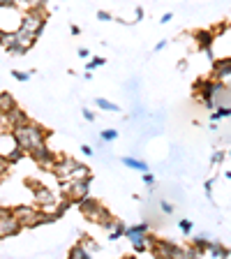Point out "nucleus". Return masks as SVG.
<instances>
[{
	"instance_id": "obj_1",
	"label": "nucleus",
	"mask_w": 231,
	"mask_h": 259,
	"mask_svg": "<svg viewBox=\"0 0 231 259\" xmlns=\"http://www.w3.org/2000/svg\"><path fill=\"white\" fill-rule=\"evenodd\" d=\"M12 132H14L16 144H19V148H21L23 153H30L37 144H42V141L49 139V130H44L42 125L32 123V120H28V123L21 125V127H14Z\"/></svg>"
},
{
	"instance_id": "obj_2",
	"label": "nucleus",
	"mask_w": 231,
	"mask_h": 259,
	"mask_svg": "<svg viewBox=\"0 0 231 259\" xmlns=\"http://www.w3.org/2000/svg\"><path fill=\"white\" fill-rule=\"evenodd\" d=\"M90 183L93 178H67V181H60L58 185L60 197L70 199L72 204H79L81 199H86L90 194Z\"/></svg>"
},
{
	"instance_id": "obj_3",
	"label": "nucleus",
	"mask_w": 231,
	"mask_h": 259,
	"mask_svg": "<svg viewBox=\"0 0 231 259\" xmlns=\"http://www.w3.org/2000/svg\"><path fill=\"white\" fill-rule=\"evenodd\" d=\"M76 206H79L81 215L86 218L88 222H95V225H102V222L107 220V218H111V213H109V210L104 208V206L100 204L97 199H93L90 194H88L86 199H81Z\"/></svg>"
},
{
	"instance_id": "obj_4",
	"label": "nucleus",
	"mask_w": 231,
	"mask_h": 259,
	"mask_svg": "<svg viewBox=\"0 0 231 259\" xmlns=\"http://www.w3.org/2000/svg\"><path fill=\"white\" fill-rule=\"evenodd\" d=\"M47 26V10H26L21 14V28H26L32 35H42Z\"/></svg>"
},
{
	"instance_id": "obj_5",
	"label": "nucleus",
	"mask_w": 231,
	"mask_h": 259,
	"mask_svg": "<svg viewBox=\"0 0 231 259\" xmlns=\"http://www.w3.org/2000/svg\"><path fill=\"white\" fill-rule=\"evenodd\" d=\"M23 227L19 222V218L14 215V208L0 206V238H12L21 232Z\"/></svg>"
},
{
	"instance_id": "obj_6",
	"label": "nucleus",
	"mask_w": 231,
	"mask_h": 259,
	"mask_svg": "<svg viewBox=\"0 0 231 259\" xmlns=\"http://www.w3.org/2000/svg\"><path fill=\"white\" fill-rule=\"evenodd\" d=\"M28 155L32 157V162L37 164V167H42V169H49V171H54V164H56V160H58V155H56L51 148L47 146V141H42V144H37L35 148H32Z\"/></svg>"
},
{
	"instance_id": "obj_7",
	"label": "nucleus",
	"mask_w": 231,
	"mask_h": 259,
	"mask_svg": "<svg viewBox=\"0 0 231 259\" xmlns=\"http://www.w3.org/2000/svg\"><path fill=\"white\" fill-rule=\"evenodd\" d=\"M148 252L155 254V257H185V248H180V245H176L171 241H164V238L151 241Z\"/></svg>"
},
{
	"instance_id": "obj_8",
	"label": "nucleus",
	"mask_w": 231,
	"mask_h": 259,
	"mask_svg": "<svg viewBox=\"0 0 231 259\" xmlns=\"http://www.w3.org/2000/svg\"><path fill=\"white\" fill-rule=\"evenodd\" d=\"M28 188L32 190V199H35V206H47V204H54V201L60 199L54 190L47 188V185H42V183H37V181H28Z\"/></svg>"
},
{
	"instance_id": "obj_9",
	"label": "nucleus",
	"mask_w": 231,
	"mask_h": 259,
	"mask_svg": "<svg viewBox=\"0 0 231 259\" xmlns=\"http://www.w3.org/2000/svg\"><path fill=\"white\" fill-rule=\"evenodd\" d=\"M37 213H39V206H14V215L19 218L23 229H30V227H37Z\"/></svg>"
},
{
	"instance_id": "obj_10",
	"label": "nucleus",
	"mask_w": 231,
	"mask_h": 259,
	"mask_svg": "<svg viewBox=\"0 0 231 259\" xmlns=\"http://www.w3.org/2000/svg\"><path fill=\"white\" fill-rule=\"evenodd\" d=\"M151 234V222H139V225H129L127 229H125V238H127L129 243H136V241H146V238Z\"/></svg>"
},
{
	"instance_id": "obj_11",
	"label": "nucleus",
	"mask_w": 231,
	"mask_h": 259,
	"mask_svg": "<svg viewBox=\"0 0 231 259\" xmlns=\"http://www.w3.org/2000/svg\"><path fill=\"white\" fill-rule=\"evenodd\" d=\"M0 47L5 49L10 56H26L28 51L19 44V39H16V35H14V30L12 32H3V39H0Z\"/></svg>"
},
{
	"instance_id": "obj_12",
	"label": "nucleus",
	"mask_w": 231,
	"mask_h": 259,
	"mask_svg": "<svg viewBox=\"0 0 231 259\" xmlns=\"http://www.w3.org/2000/svg\"><path fill=\"white\" fill-rule=\"evenodd\" d=\"M213 79L217 81L231 79V56H222V58L213 60Z\"/></svg>"
},
{
	"instance_id": "obj_13",
	"label": "nucleus",
	"mask_w": 231,
	"mask_h": 259,
	"mask_svg": "<svg viewBox=\"0 0 231 259\" xmlns=\"http://www.w3.org/2000/svg\"><path fill=\"white\" fill-rule=\"evenodd\" d=\"M28 120H30V118H28V113L23 111V109H19V107H14L12 111L5 113V123H7V127H10V130L21 127V125H26Z\"/></svg>"
},
{
	"instance_id": "obj_14",
	"label": "nucleus",
	"mask_w": 231,
	"mask_h": 259,
	"mask_svg": "<svg viewBox=\"0 0 231 259\" xmlns=\"http://www.w3.org/2000/svg\"><path fill=\"white\" fill-rule=\"evenodd\" d=\"M194 39L199 44L201 51H213V44H215V35L213 30H197L194 32Z\"/></svg>"
},
{
	"instance_id": "obj_15",
	"label": "nucleus",
	"mask_w": 231,
	"mask_h": 259,
	"mask_svg": "<svg viewBox=\"0 0 231 259\" xmlns=\"http://www.w3.org/2000/svg\"><path fill=\"white\" fill-rule=\"evenodd\" d=\"M14 35H16V39H19V44H21V47L26 49V51H30V49H32V44L37 42V35H32V32H28L26 28H21V26H19V28H16V30H14Z\"/></svg>"
},
{
	"instance_id": "obj_16",
	"label": "nucleus",
	"mask_w": 231,
	"mask_h": 259,
	"mask_svg": "<svg viewBox=\"0 0 231 259\" xmlns=\"http://www.w3.org/2000/svg\"><path fill=\"white\" fill-rule=\"evenodd\" d=\"M120 162H123L127 169H134V171H148V162H144V160H136V157H129V155H125V157H120Z\"/></svg>"
},
{
	"instance_id": "obj_17",
	"label": "nucleus",
	"mask_w": 231,
	"mask_h": 259,
	"mask_svg": "<svg viewBox=\"0 0 231 259\" xmlns=\"http://www.w3.org/2000/svg\"><path fill=\"white\" fill-rule=\"evenodd\" d=\"M16 107V100H14V95H10L7 91H0V111L3 113H7V111H12V109Z\"/></svg>"
},
{
	"instance_id": "obj_18",
	"label": "nucleus",
	"mask_w": 231,
	"mask_h": 259,
	"mask_svg": "<svg viewBox=\"0 0 231 259\" xmlns=\"http://www.w3.org/2000/svg\"><path fill=\"white\" fill-rule=\"evenodd\" d=\"M125 229H127V225H125L123 220H116V225L109 229V241H120V238H125Z\"/></svg>"
},
{
	"instance_id": "obj_19",
	"label": "nucleus",
	"mask_w": 231,
	"mask_h": 259,
	"mask_svg": "<svg viewBox=\"0 0 231 259\" xmlns=\"http://www.w3.org/2000/svg\"><path fill=\"white\" fill-rule=\"evenodd\" d=\"M70 257H72V259H90V252H88L86 245L79 241V243H74V245H72Z\"/></svg>"
},
{
	"instance_id": "obj_20",
	"label": "nucleus",
	"mask_w": 231,
	"mask_h": 259,
	"mask_svg": "<svg viewBox=\"0 0 231 259\" xmlns=\"http://www.w3.org/2000/svg\"><path fill=\"white\" fill-rule=\"evenodd\" d=\"M95 107H100L102 111H111V113H118L120 107L116 102H111V100H104V97H97L95 100Z\"/></svg>"
},
{
	"instance_id": "obj_21",
	"label": "nucleus",
	"mask_w": 231,
	"mask_h": 259,
	"mask_svg": "<svg viewBox=\"0 0 231 259\" xmlns=\"http://www.w3.org/2000/svg\"><path fill=\"white\" fill-rule=\"evenodd\" d=\"M208 241H210L208 234H199V236H194V238H192V245H194L197 250H199L201 254H204V252H208Z\"/></svg>"
},
{
	"instance_id": "obj_22",
	"label": "nucleus",
	"mask_w": 231,
	"mask_h": 259,
	"mask_svg": "<svg viewBox=\"0 0 231 259\" xmlns=\"http://www.w3.org/2000/svg\"><path fill=\"white\" fill-rule=\"evenodd\" d=\"M231 116V104H217V111L210 113V120H222Z\"/></svg>"
},
{
	"instance_id": "obj_23",
	"label": "nucleus",
	"mask_w": 231,
	"mask_h": 259,
	"mask_svg": "<svg viewBox=\"0 0 231 259\" xmlns=\"http://www.w3.org/2000/svg\"><path fill=\"white\" fill-rule=\"evenodd\" d=\"M116 139H118V130L109 127V130L100 132V141H104V144H111V141H116Z\"/></svg>"
},
{
	"instance_id": "obj_24",
	"label": "nucleus",
	"mask_w": 231,
	"mask_h": 259,
	"mask_svg": "<svg viewBox=\"0 0 231 259\" xmlns=\"http://www.w3.org/2000/svg\"><path fill=\"white\" fill-rule=\"evenodd\" d=\"M21 5L28 10H47L49 0H21Z\"/></svg>"
},
{
	"instance_id": "obj_25",
	"label": "nucleus",
	"mask_w": 231,
	"mask_h": 259,
	"mask_svg": "<svg viewBox=\"0 0 231 259\" xmlns=\"http://www.w3.org/2000/svg\"><path fill=\"white\" fill-rule=\"evenodd\" d=\"M148 248H151V238H146V241H136V243H132V250H134L136 254H146V252H148Z\"/></svg>"
},
{
	"instance_id": "obj_26",
	"label": "nucleus",
	"mask_w": 231,
	"mask_h": 259,
	"mask_svg": "<svg viewBox=\"0 0 231 259\" xmlns=\"http://www.w3.org/2000/svg\"><path fill=\"white\" fill-rule=\"evenodd\" d=\"M104 65H107V60L97 56V58H93V60H88V63H86V70L93 72V70H97V67H104Z\"/></svg>"
},
{
	"instance_id": "obj_27",
	"label": "nucleus",
	"mask_w": 231,
	"mask_h": 259,
	"mask_svg": "<svg viewBox=\"0 0 231 259\" xmlns=\"http://www.w3.org/2000/svg\"><path fill=\"white\" fill-rule=\"evenodd\" d=\"M32 74H35V72H32V70H30V72H21V70H12V76H14V79H16V81H21V83H26V81H28V79H30V76H32Z\"/></svg>"
},
{
	"instance_id": "obj_28",
	"label": "nucleus",
	"mask_w": 231,
	"mask_h": 259,
	"mask_svg": "<svg viewBox=\"0 0 231 259\" xmlns=\"http://www.w3.org/2000/svg\"><path fill=\"white\" fill-rule=\"evenodd\" d=\"M81 243L86 245V250H88V252H100V245H97V243L93 241L90 236H83V238H81Z\"/></svg>"
},
{
	"instance_id": "obj_29",
	"label": "nucleus",
	"mask_w": 231,
	"mask_h": 259,
	"mask_svg": "<svg viewBox=\"0 0 231 259\" xmlns=\"http://www.w3.org/2000/svg\"><path fill=\"white\" fill-rule=\"evenodd\" d=\"M226 160V153L224 151H215L213 153V155H210V164H213V167H217V164H222V162Z\"/></svg>"
},
{
	"instance_id": "obj_30",
	"label": "nucleus",
	"mask_w": 231,
	"mask_h": 259,
	"mask_svg": "<svg viewBox=\"0 0 231 259\" xmlns=\"http://www.w3.org/2000/svg\"><path fill=\"white\" fill-rule=\"evenodd\" d=\"M178 229H180L185 236H190V234H192V220H185V218H183V220L178 222Z\"/></svg>"
},
{
	"instance_id": "obj_31",
	"label": "nucleus",
	"mask_w": 231,
	"mask_h": 259,
	"mask_svg": "<svg viewBox=\"0 0 231 259\" xmlns=\"http://www.w3.org/2000/svg\"><path fill=\"white\" fill-rule=\"evenodd\" d=\"M10 167H12V162L7 160L5 155H0V176H5V174L10 171Z\"/></svg>"
},
{
	"instance_id": "obj_32",
	"label": "nucleus",
	"mask_w": 231,
	"mask_h": 259,
	"mask_svg": "<svg viewBox=\"0 0 231 259\" xmlns=\"http://www.w3.org/2000/svg\"><path fill=\"white\" fill-rule=\"evenodd\" d=\"M116 16L113 14H109V12H104V10H100L97 12V21H102V23H109V21H113Z\"/></svg>"
},
{
	"instance_id": "obj_33",
	"label": "nucleus",
	"mask_w": 231,
	"mask_h": 259,
	"mask_svg": "<svg viewBox=\"0 0 231 259\" xmlns=\"http://www.w3.org/2000/svg\"><path fill=\"white\" fill-rule=\"evenodd\" d=\"M144 183H146V188H155V176L151 171H144Z\"/></svg>"
},
{
	"instance_id": "obj_34",
	"label": "nucleus",
	"mask_w": 231,
	"mask_h": 259,
	"mask_svg": "<svg viewBox=\"0 0 231 259\" xmlns=\"http://www.w3.org/2000/svg\"><path fill=\"white\" fill-rule=\"evenodd\" d=\"M160 208H162V213H167V215H171V213H173V206L169 204L167 199H162V201H160Z\"/></svg>"
},
{
	"instance_id": "obj_35",
	"label": "nucleus",
	"mask_w": 231,
	"mask_h": 259,
	"mask_svg": "<svg viewBox=\"0 0 231 259\" xmlns=\"http://www.w3.org/2000/svg\"><path fill=\"white\" fill-rule=\"evenodd\" d=\"M213 183H215V181H206V183H204V190H206L208 201H213Z\"/></svg>"
},
{
	"instance_id": "obj_36",
	"label": "nucleus",
	"mask_w": 231,
	"mask_h": 259,
	"mask_svg": "<svg viewBox=\"0 0 231 259\" xmlns=\"http://www.w3.org/2000/svg\"><path fill=\"white\" fill-rule=\"evenodd\" d=\"M81 113H83V118H86L88 123H95V113H93L90 109H86V107H83V109H81Z\"/></svg>"
},
{
	"instance_id": "obj_37",
	"label": "nucleus",
	"mask_w": 231,
	"mask_h": 259,
	"mask_svg": "<svg viewBox=\"0 0 231 259\" xmlns=\"http://www.w3.org/2000/svg\"><path fill=\"white\" fill-rule=\"evenodd\" d=\"M167 44H169L167 39H162V42L155 44V49H153V51H155V54H160V51H164V49H167Z\"/></svg>"
},
{
	"instance_id": "obj_38",
	"label": "nucleus",
	"mask_w": 231,
	"mask_h": 259,
	"mask_svg": "<svg viewBox=\"0 0 231 259\" xmlns=\"http://www.w3.org/2000/svg\"><path fill=\"white\" fill-rule=\"evenodd\" d=\"M81 153H83V155H86V157H93V155H95V151H93L90 146H86V144L81 146Z\"/></svg>"
},
{
	"instance_id": "obj_39",
	"label": "nucleus",
	"mask_w": 231,
	"mask_h": 259,
	"mask_svg": "<svg viewBox=\"0 0 231 259\" xmlns=\"http://www.w3.org/2000/svg\"><path fill=\"white\" fill-rule=\"evenodd\" d=\"M144 14H146L144 7H136V10H134V21H141V19H144Z\"/></svg>"
},
{
	"instance_id": "obj_40",
	"label": "nucleus",
	"mask_w": 231,
	"mask_h": 259,
	"mask_svg": "<svg viewBox=\"0 0 231 259\" xmlns=\"http://www.w3.org/2000/svg\"><path fill=\"white\" fill-rule=\"evenodd\" d=\"M79 58L81 60H88V58H90V51H88V49H79Z\"/></svg>"
},
{
	"instance_id": "obj_41",
	"label": "nucleus",
	"mask_w": 231,
	"mask_h": 259,
	"mask_svg": "<svg viewBox=\"0 0 231 259\" xmlns=\"http://www.w3.org/2000/svg\"><path fill=\"white\" fill-rule=\"evenodd\" d=\"M173 19V14L171 12H167V14H162V19H160V23H169Z\"/></svg>"
},
{
	"instance_id": "obj_42",
	"label": "nucleus",
	"mask_w": 231,
	"mask_h": 259,
	"mask_svg": "<svg viewBox=\"0 0 231 259\" xmlns=\"http://www.w3.org/2000/svg\"><path fill=\"white\" fill-rule=\"evenodd\" d=\"M19 0H0V7H10V5H16Z\"/></svg>"
},
{
	"instance_id": "obj_43",
	"label": "nucleus",
	"mask_w": 231,
	"mask_h": 259,
	"mask_svg": "<svg viewBox=\"0 0 231 259\" xmlns=\"http://www.w3.org/2000/svg\"><path fill=\"white\" fill-rule=\"evenodd\" d=\"M0 130H10L7 127V123H5V113L0 111Z\"/></svg>"
},
{
	"instance_id": "obj_44",
	"label": "nucleus",
	"mask_w": 231,
	"mask_h": 259,
	"mask_svg": "<svg viewBox=\"0 0 231 259\" xmlns=\"http://www.w3.org/2000/svg\"><path fill=\"white\" fill-rule=\"evenodd\" d=\"M70 32L76 37V35H81V28H79V26H72V28H70Z\"/></svg>"
},
{
	"instance_id": "obj_45",
	"label": "nucleus",
	"mask_w": 231,
	"mask_h": 259,
	"mask_svg": "<svg viewBox=\"0 0 231 259\" xmlns=\"http://www.w3.org/2000/svg\"><path fill=\"white\" fill-rule=\"evenodd\" d=\"M178 70H180V72L188 70V63H185V60H180V63H178Z\"/></svg>"
},
{
	"instance_id": "obj_46",
	"label": "nucleus",
	"mask_w": 231,
	"mask_h": 259,
	"mask_svg": "<svg viewBox=\"0 0 231 259\" xmlns=\"http://www.w3.org/2000/svg\"><path fill=\"white\" fill-rule=\"evenodd\" d=\"M224 176H226V178H229V181H231V171H226V174H224Z\"/></svg>"
},
{
	"instance_id": "obj_47",
	"label": "nucleus",
	"mask_w": 231,
	"mask_h": 259,
	"mask_svg": "<svg viewBox=\"0 0 231 259\" xmlns=\"http://www.w3.org/2000/svg\"><path fill=\"white\" fill-rule=\"evenodd\" d=\"M0 39H3V30H0Z\"/></svg>"
},
{
	"instance_id": "obj_48",
	"label": "nucleus",
	"mask_w": 231,
	"mask_h": 259,
	"mask_svg": "<svg viewBox=\"0 0 231 259\" xmlns=\"http://www.w3.org/2000/svg\"><path fill=\"white\" fill-rule=\"evenodd\" d=\"M229 157H231V148H229Z\"/></svg>"
}]
</instances>
